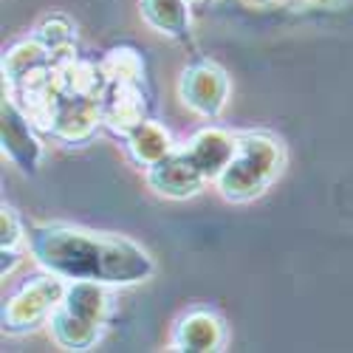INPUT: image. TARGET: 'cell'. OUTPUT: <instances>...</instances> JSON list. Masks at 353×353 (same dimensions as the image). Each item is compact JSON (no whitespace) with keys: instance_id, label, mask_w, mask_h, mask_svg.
Wrapping results in <instances>:
<instances>
[{"instance_id":"cell-8","label":"cell","mask_w":353,"mask_h":353,"mask_svg":"<svg viewBox=\"0 0 353 353\" xmlns=\"http://www.w3.org/2000/svg\"><path fill=\"white\" fill-rule=\"evenodd\" d=\"M147 184L170 201H184L198 195L203 184H207V179H203V172L190 161L184 150H175L159 164L147 167Z\"/></svg>"},{"instance_id":"cell-15","label":"cell","mask_w":353,"mask_h":353,"mask_svg":"<svg viewBox=\"0 0 353 353\" xmlns=\"http://www.w3.org/2000/svg\"><path fill=\"white\" fill-rule=\"evenodd\" d=\"M102 71L108 82H144V60L136 48H110L102 60Z\"/></svg>"},{"instance_id":"cell-5","label":"cell","mask_w":353,"mask_h":353,"mask_svg":"<svg viewBox=\"0 0 353 353\" xmlns=\"http://www.w3.org/2000/svg\"><path fill=\"white\" fill-rule=\"evenodd\" d=\"M179 97L192 113L215 119L229 102V79L215 63H195L179 79Z\"/></svg>"},{"instance_id":"cell-13","label":"cell","mask_w":353,"mask_h":353,"mask_svg":"<svg viewBox=\"0 0 353 353\" xmlns=\"http://www.w3.org/2000/svg\"><path fill=\"white\" fill-rule=\"evenodd\" d=\"M128 150H130V156H133L136 164L153 167V164H159L161 159H167L170 153H175L179 147L172 144L170 133H167L159 122L144 119L139 128H133V130L128 133Z\"/></svg>"},{"instance_id":"cell-1","label":"cell","mask_w":353,"mask_h":353,"mask_svg":"<svg viewBox=\"0 0 353 353\" xmlns=\"http://www.w3.org/2000/svg\"><path fill=\"white\" fill-rule=\"evenodd\" d=\"M32 254L43 269L63 280H91L102 285H136L156 272L153 257L139 243L74 226L37 229L32 234Z\"/></svg>"},{"instance_id":"cell-16","label":"cell","mask_w":353,"mask_h":353,"mask_svg":"<svg viewBox=\"0 0 353 353\" xmlns=\"http://www.w3.org/2000/svg\"><path fill=\"white\" fill-rule=\"evenodd\" d=\"M34 37L51 51V54H63V51H71L74 43H77V34H74V26L65 14H48L40 26Z\"/></svg>"},{"instance_id":"cell-2","label":"cell","mask_w":353,"mask_h":353,"mask_svg":"<svg viewBox=\"0 0 353 353\" xmlns=\"http://www.w3.org/2000/svg\"><path fill=\"white\" fill-rule=\"evenodd\" d=\"M283 144L269 133L238 136V153L218 175V190L226 201L246 203L266 192L283 172Z\"/></svg>"},{"instance_id":"cell-17","label":"cell","mask_w":353,"mask_h":353,"mask_svg":"<svg viewBox=\"0 0 353 353\" xmlns=\"http://www.w3.org/2000/svg\"><path fill=\"white\" fill-rule=\"evenodd\" d=\"M23 238H26V232H23L20 215H17L12 207H6V203H3V210H0V246L9 249V252H14V249L23 243Z\"/></svg>"},{"instance_id":"cell-7","label":"cell","mask_w":353,"mask_h":353,"mask_svg":"<svg viewBox=\"0 0 353 353\" xmlns=\"http://www.w3.org/2000/svg\"><path fill=\"white\" fill-rule=\"evenodd\" d=\"M0 139H3V153L26 172H34L43 159V144L34 136V122L20 110V105L9 97L3 102V125H0Z\"/></svg>"},{"instance_id":"cell-4","label":"cell","mask_w":353,"mask_h":353,"mask_svg":"<svg viewBox=\"0 0 353 353\" xmlns=\"http://www.w3.org/2000/svg\"><path fill=\"white\" fill-rule=\"evenodd\" d=\"M65 283L60 274H46L32 283H26L3 308V331L9 334H26L37 328L43 319L54 314V308L65 297Z\"/></svg>"},{"instance_id":"cell-3","label":"cell","mask_w":353,"mask_h":353,"mask_svg":"<svg viewBox=\"0 0 353 353\" xmlns=\"http://www.w3.org/2000/svg\"><path fill=\"white\" fill-rule=\"evenodd\" d=\"M108 319V294L102 283L71 280L63 303L48 316L54 342L65 350H88L99 339Z\"/></svg>"},{"instance_id":"cell-9","label":"cell","mask_w":353,"mask_h":353,"mask_svg":"<svg viewBox=\"0 0 353 353\" xmlns=\"http://www.w3.org/2000/svg\"><path fill=\"white\" fill-rule=\"evenodd\" d=\"M184 153L203 172V179L218 181V175L229 167V161L234 159V153H238V136L218 130V128H207L190 139Z\"/></svg>"},{"instance_id":"cell-11","label":"cell","mask_w":353,"mask_h":353,"mask_svg":"<svg viewBox=\"0 0 353 353\" xmlns=\"http://www.w3.org/2000/svg\"><path fill=\"white\" fill-rule=\"evenodd\" d=\"M99 122H102L99 99H94V97H63L60 110H57V119H54V136L77 144V141L91 139Z\"/></svg>"},{"instance_id":"cell-18","label":"cell","mask_w":353,"mask_h":353,"mask_svg":"<svg viewBox=\"0 0 353 353\" xmlns=\"http://www.w3.org/2000/svg\"><path fill=\"white\" fill-rule=\"evenodd\" d=\"M190 3H192V0H190Z\"/></svg>"},{"instance_id":"cell-10","label":"cell","mask_w":353,"mask_h":353,"mask_svg":"<svg viewBox=\"0 0 353 353\" xmlns=\"http://www.w3.org/2000/svg\"><path fill=\"white\" fill-rule=\"evenodd\" d=\"M221 345H223V322L218 314L203 308H195L187 316H181L172 334V350L210 353V350H221Z\"/></svg>"},{"instance_id":"cell-6","label":"cell","mask_w":353,"mask_h":353,"mask_svg":"<svg viewBox=\"0 0 353 353\" xmlns=\"http://www.w3.org/2000/svg\"><path fill=\"white\" fill-rule=\"evenodd\" d=\"M102 122L116 133H130L147 119L144 82H108L99 97Z\"/></svg>"},{"instance_id":"cell-12","label":"cell","mask_w":353,"mask_h":353,"mask_svg":"<svg viewBox=\"0 0 353 353\" xmlns=\"http://www.w3.org/2000/svg\"><path fill=\"white\" fill-rule=\"evenodd\" d=\"M141 17L164 37L184 40L190 34V0H141Z\"/></svg>"},{"instance_id":"cell-14","label":"cell","mask_w":353,"mask_h":353,"mask_svg":"<svg viewBox=\"0 0 353 353\" xmlns=\"http://www.w3.org/2000/svg\"><path fill=\"white\" fill-rule=\"evenodd\" d=\"M51 60H54V54H51L37 37L23 40V43H17L14 48H9L6 57H3V79H6V85L12 88V85L28 79L32 74L48 68Z\"/></svg>"}]
</instances>
